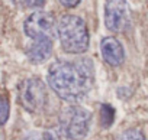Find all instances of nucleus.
<instances>
[{"label":"nucleus","instance_id":"1","mask_svg":"<svg viewBox=\"0 0 148 140\" xmlns=\"http://www.w3.org/2000/svg\"><path fill=\"white\" fill-rule=\"evenodd\" d=\"M47 81L60 98L68 103H77L83 100L93 87V62L89 58H80L76 61L58 59L51 64Z\"/></svg>","mask_w":148,"mask_h":140},{"label":"nucleus","instance_id":"2","mask_svg":"<svg viewBox=\"0 0 148 140\" xmlns=\"http://www.w3.org/2000/svg\"><path fill=\"white\" fill-rule=\"evenodd\" d=\"M58 39L65 52L83 53L87 51L90 38L86 22L74 15H65L58 20Z\"/></svg>","mask_w":148,"mask_h":140},{"label":"nucleus","instance_id":"3","mask_svg":"<svg viewBox=\"0 0 148 140\" xmlns=\"http://www.w3.org/2000/svg\"><path fill=\"white\" fill-rule=\"evenodd\" d=\"M92 114L80 106H68L61 111L60 126L71 140H82L90 130Z\"/></svg>","mask_w":148,"mask_h":140},{"label":"nucleus","instance_id":"4","mask_svg":"<svg viewBox=\"0 0 148 140\" xmlns=\"http://www.w3.org/2000/svg\"><path fill=\"white\" fill-rule=\"evenodd\" d=\"M23 30L26 36H29L32 41L47 39L52 41L58 35V23L55 18L48 12H35L28 16V19L23 23Z\"/></svg>","mask_w":148,"mask_h":140},{"label":"nucleus","instance_id":"5","mask_svg":"<svg viewBox=\"0 0 148 140\" xmlns=\"http://www.w3.org/2000/svg\"><path fill=\"white\" fill-rule=\"evenodd\" d=\"M19 103L31 113H39L48 103V91L39 78H29L21 84Z\"/></svg>","mask_w":148,"mask_h":140},{"label":"nucleus","instance_id":"6","mask_svg":"<svg viewBox=\"0 0 148 140\" xmlns=\"http://www.w3.org/2000/svg\"><path fill=\"white\" fill-rule=\"evenodd\" d=\"M105 25L113 33H122L131 26V13L126 0H106Z\"/></svg>","mask_w":148,"mask_h":140},{"label":"nucleus","instance_id":"7","mask_svg":"<svg viewBox=\"0 0 148 140\" xmlns=\"http://www.w3.org/2000/svg\"><path fill=\"white\" fill-rule=\"evenodd\" d=\"M100 52H102L103 59L110 66H119L125 61L123 46L113 36H106V38H103L100 41Z\"/></svg>","mask_w":148,"mask_h":140},{"label":"nucleus","instance_id":"8","mask_svg":"<svg viewBox=\"0 0 148 140\" xmlns=\"http://www.w3.org/2000/svg\"><path fill=\"white\" fill-rule=\"evenodd\" d=\"M52 53V41L39 39L34 41L26 49V55L32 64H42L45 62Z\"/></svg>","mask_w":148,"mask_h":140},{"label":"nucleus","instance_id":"9","mask_svg":"<svg viewBox=\"0 0 148 140\" xmlns=\"http://www.w3.org/2000/svg\"><path fill=\"white\" fill-rule=\"evenodd\" d=\"M44 140H71V139L64 133L61 126H58V127L47 129L45 133H44Z\"/></svg>","mask_w":148,"mask_h":140},{"label":"nucleus","instance_id":"10","mask_svg":"<svg viewBox=\"0 0 148 140\" xmlns=\"http://www.w3.org/2000/svg\"><path fill=\"white\" fill-rule=\"evenodd\" d=\"M100 117H102V126L105 129H108V127H110V124L115 120V110L109 104H103L102 110H100Z\"/></svg>","mask_w":148,"mask_h":140},{"label":"nucleus","instance_id":"11","mask_svg":"<svg viewBox=\"0 0 148 140\" xmlns=\"http://www.w3.org/2000/svg\"><path fill=\"white\" fill-rule=\"evenodd\" d=\"M118 140H145V136L139 129H128L119 134Z\"/></svg>","mask_w":148,"mask_h":140},{"label":"nucleus","instance_id":"12","mask_svg":"<svg viewBox=\"0 0 148 140\" xmlns=\"http://www.w3.org/2000/svg\"><path fill=\"white\" fill-rule=\"evenodd\" d=\"M0 117H2V124H5L8 121L9 117V103L5 97H2V101H0Z\"/></svg>","mask_w":148,"mask_h":140},{"label":"nucleus","instance_id":"13","mask_svg":"<svg viewBox=\"0 0 148 140\" xmlns=\"http://www.w3.org/2000/svg\"><path fill=\"white\" fill-rule=\"evenodd\" d=\"M21 2L23 6L31 7V9H38V7H42L45 5V0H21Z\"/></svg>","mask_w":148,"mask_h":140},{"label":"nucleus","instance_id":"14","mask_svg":"<svg viewBox=\"0 0 148 140\" xmlns=\"http://www.w3.org/2000/svg\"><path fill=\"white\" fill-rule=\"evenodd\" d=\"M58 2L64 6V7H68V9H73V7H76L79 6V3L82 2V0H58Z\"/></svg>","mask_w":148,"mask_h":140}]
</instances>
